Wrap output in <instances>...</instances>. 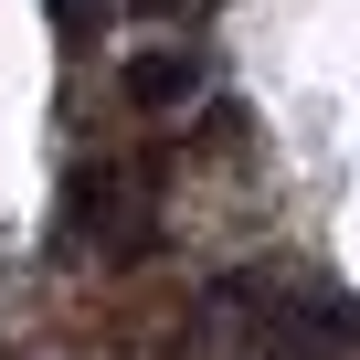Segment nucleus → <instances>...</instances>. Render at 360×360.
Returning <instances> with one entry per match:
<instances>
[{
    "mask_svg": "<svg viewBox=\"0 0 360 360\" xmlns=\"http://www.w3.org/2000/svg\"><path fill=\"white\" fill-rule=\"evenodd\" d=\"M339 349H360V307L328 297V286L265 297V318L244 328V360H339Z\"/></svg>",
    "mask_w": 360,
    "mask_h": 360,
    "instance_id": "1",
    "label": "nucleus"
},
{
    "mask_svg": "<svg viewBox=\"0 0 360 360\" xmlns=\"http://www.w3.org/2000/svg\"><path fill=\"white\" fill-rule=\"evenodd\" d=\"M191 85H202V64H191V53H127V106H148V117H159V106H180Z\"/></svg>",
    "mask_w": 360,
    "mask_h": 360,
    "instance_id": "2",
    "label": "nucleus"
},
{
    "mask_svg": "<svg viewBox=\"0 0 360 360\" xmlns=\"http://www.w3.org/2000/svg\"><path fill=\"white\" fill-rule=\"evenodd\" d=\"M117 22V0H53V32L64 43H85V32H106Z\"/></svg>",
    "mask_w": 360,
    "mask_h": 360,
    "instance_id": "3",
    "label": "nucleus"
}]
</instances>
